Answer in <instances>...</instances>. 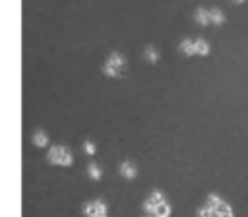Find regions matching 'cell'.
Instances as JSON below:
<instances>
[{"label": "cell", "instance_id": "8", "mask_svg": "<svg viewBox=\"0 0 248 217\" xmlns=\"http://www.w3.org/2000/svg\"><path fill=\"white\" fill-rule=\"evenodd\" d=\"M194 17H196V23H200V25H209V23H211L209 10H205V8H198Z\"/></svg>", "mask_w": 248, "mask_h": 217}, {"label": "cell", "instance_id": "15", "mask_svg": "<svg viewBox=\"0 0 248 217\" xmlns=\"http://www.w3.org/2000/svg\"><path fill=\"white\" fill-rule=\"evenodd\" d=\"M232 2H236V4H242V2H244V0H232Z\"/></svg>", "mask_w": 248, "mask_h": 217}, {"label": "cell", "instance_id": "16", "mask_svg": "<svg viewBox=\"0 0 248 217\" xmlns=\"http://www.w3.org/2000/svg\"><path fill=\"white\" fill-rule=\"evenodd\" d=\"M145 217H153V215H145Z\"/></svg>", "mask_w": 248, "mask_h": 217}, {"label": "cell", "instance_id": "11", "mask_svg": "<svg viewBox=\"0 0 248 217\" xmlns=\"http://www.w3.org/2000/svg\"><path fill=\"white\" fill-rule=\"evenodd\" d=\"M209 16H211V23H215V25H223L225 23V14L219 8H211Z\"/></svg>", "mask_w": 248, "mask_h": 217}, {"label": "cell", "instance_id": "6", "mask_svg": "<svg viewBox=\"0 0 248 217\" xmlns=\"http://www.w3.org/2000/svg\"><path fill=\"white\" fill-rule=\"evenodd\" d=\"M178 48L186 56H196V39H184Z\"/></svg>", "mask_w": 248, "mask_h": 217}, {"label": "cell", "instance_id": "3", "mask_svg": "<svg viewBox=\"0 0 248 217\" xmlns=\"http://www.w3.org/2000/svg\"><path fill=\"white\" fill-rule=\"evenodd\" d=\"M81 209H83L85 217H108V209H107V203L103 200L85 202Z\"/></svg>", "mask_w": 248, "mask_h": 217}, {"label": "cell", "instance_id": "14", "mask_svg": "<svg viewBox=\"0 0 248 217\" xmlns=\"http://www.w3.org/2000/svg\"><path fill=\"white\" fill-rule=\"evenodd\" d=\"M83 149H85V153H87V155H95V151H97L95 143H93V141H89V140H85V141H83Z\"/></svg>", "mask_w": 248, "mask_h": 217}, {"label": "cell", "instance_id": "1", "mask_svg": "<svg viewBox=\"0 0 248 217\" xmlns=\"http://www.w3.org/2000/svg\"><path fill=\"white\" fill-rule=\"evenodd\" d=\"M205 207L198 211V217H232L231 207L225 203V200L217 194H209L205 200Z\"/></svg>", "mask_w": 248, "mask_h": 217}, {"label": "cell", "instance_id": "12", "mask_svg": "<svg viewBox=\"0 0 248 217\" xmlns=\"http://www.w3.org/2000/svg\"><path fill=\"white\" fill-rule=\"evenodd\" d=\"M87 174H89L91 180H101V178H103V170H101V167H99L97 163H91V165L87 167Z\"/></svg>", "mask_w": 248, "mask_h": 217}, {"label": "cell", "instance_id": "2", "mask_svg": "<svg viewBox=\"0 0 248 217\" xmlns=\"http://www.w3.org/2000/svg\"><path fill=\"white\" fill-rule=\"evenodd\" d=\"M46 161L50 165H58V167H72L74 155L66 145H52L46 153Z\"/></svg>", "mask_w": 248, "mask_h": 217}, {"label": "cell", "instance_id": "5", "mask_svg": "<svg viewBox=\"0 0 248 217\" xmlns=\"http://www.w3.org/2000/svg\"><path fill=\"white\" fill-rule=\"evenodd\" d=\"M107 62L110 64V66H114V68H118L120 72H124V68H126V58L120 54V52H110L108 54V58H107Z\"/></svg>", "mask_w": 248, "mask_h": 217}, {"label": "cell", "instance_id": "7", "mask_svg": "<svg viewBox=\"0 0 248 217\" xmlns=\"http://www.w3.org/2000/svg\"><path fill=\"white\" fill-rule=\"evenodd\" d=\"M48 134L45 132V130H35V134H33V143L37 145V147H46L48 145Z\"/></svg>", "mask_w": 248, "mask_h": 217}, {"label": "cell", "instance_id": "13", "mask_svg": "<svg viewBox=\"0 0 248 217\" xmlns=\"http://www.w3.org/2000/svg\"><path fill=\"white\" fill-rule=\"evenodd\" d=\"M103 74H105V76H108V78H120V76H122V72H120L118 68L110 66L108 62H105V64H103Z\"/></svg>", "mask_w": 248, "mask_h": 217}, {"label": "cell", "instance_id": "10", "mask_svg": "<svg viewBox=\"0 0 248 217\" xmlns=\"http://www.w3.org/2000/svg\"><path fill=\"white\" fill-rule=\"evenodd\" d=\"M209 43L205 41V39H196V54H200V56H207L209 54Z\"/></svg>", "mask_w": 248, "mask_h": 217}, {"label": "cell", "instance_id": "4", "mask_svg": "<svg viewBox=\"0 0 248 217\" xmlns=\"http://www.w3.org/2000/svg\"><path fill=\"white\" fill-rule=\"evenodd\" d=\"M118 170H120V174H122L124 178H128V180H134V178L138 176V167H136L132 161H124V163H120Z\"/></svg>", "mask_w": 248, "mask_h": 217}, {"label": "cell", "instance_id": "9", "mask_svg": "<svg viewBox=\"0 0 248 217\" xmlns=\"http://www.w3.org/2000/svg\"><path fill=\"white\" fill-rule=\"evenodd\" d=\"M143 56H145V60H147L149 64H155V62H159V58H161L159 50H157L153 45H147V46H145V50H143Z\"/></svg>", "mask_w": 248, "mask_h": 217}]
</instances>
